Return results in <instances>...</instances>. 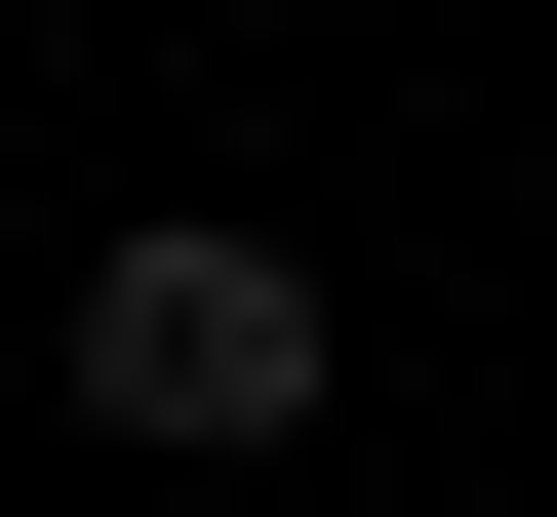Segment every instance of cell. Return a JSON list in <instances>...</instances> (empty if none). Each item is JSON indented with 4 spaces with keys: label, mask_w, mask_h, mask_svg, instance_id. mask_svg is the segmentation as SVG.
<instances>
[{
    "label": "cell",
    "mask_w": 557,
    "mask_h": 517,
    "mask_svg": "<svg viewBox=\"0 0 557 517\" xmlns=\"http://www.w3.org/2000/svg\"><path fill=\"white\" fill-rule=\"evenodd\" d=\"M81 398L120 438H319V279H278L239 199H160V239L81 279Z\"/></svg>",
    "instance_id": "6da1fadb"
}]
</instances>
